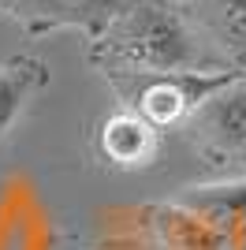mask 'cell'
Returning a JSON list of instances; mask_svg holds the SVG:
<instances>
[{
  "mask_svg": "<svg viewBox=\"0 0 246 250\" xmlns=\"http://www.w3.org/2000/svg\"><path fill=\"white\" fill-rule=\"evenodd\" d=\"M97 60L127 71H183L194 60V38L168 4L142 0L112 15V22L101 30Z\"/></svg>",
  "mask_w": 246,
  "mask_h": 250,
  "instance_id": "6da1fadb",
  "label": "cell"
},
{
  "mask_svg": "<svg viewBox=\"0 0 246 250\" xmlns=\"http://www.w3.org/2000/svg\"><path fill=\"white\" fill-rule=\"evenodd\" d=\"M239 79L235 71H127L120 83L134 101V116H142L149 127H175L190 120L198 104L220 86Z\"/></svg>",
  "mask_w": 246,
  "mask_h": 250,
  "instance_id": "7a4b0ae2",
  "label": "cell"
},
{
  "mask_svg": "<svg viewBox=\"0 0 246 250\" xmlns=\"http://www.w3.org/2000/svg\"><path fill=\"white\" fill-rule=\"evenodd\" d=\"M190 135L213 161L246 157V83L231 79L190 112Z\"/></svg>",
  "mask_w": 246,
  "mask_h": 250,
  "instance_id": "3957f363",
  "label": "cell"
},
{
  "mask_svg": "<svg viewBox=\"0 0 246 250\" xmlns=\"http://www.w3.org/2000/svg\"><path fill=\"white\" fill-rule=\"evenodd\" d=\"M15 11L34 34L52 26H82L90 34H101L116 15V0H22Z\"/></svg>",
  "mask_w": 246,
  "mask_h": 250,
  "instance_id": "277c9868",
  "label": "cell"
},
{
  "mask_svg": "<svg viewBox=\"0 0 246 250\" xmlns=\"http://www.w3.org/2000/svg\"><path fill=\"white\" fill-rule=\"evenodd\" d=\"M101 153L120 168H142L157 153V127L134 112H116L101 127Z\"/></svg>",
  "mask_w": 246,
  "mask_h": 250,
  "instance_id": "5b68a950",
  "label": "cell"
},
{
  "mask_svg": "<svg viewBox=\"0 0 246 250\" xmlns=\"http://www.w3.org/2000/svg\"><path fill=\"white\" fill-rule=\"evenodd\" d=\"M45 83H49V71H45L41 60L19 56V60H11V63L0 67V138L11 131V124L19 120L26 101H30Z\"/></svg>",
  "mask_w": 246,
  "mask_h": 250,
  "instance_id": "8992f818",
  "label": "cell"
},
{
  "mask_svg": "<svg viewBox=\"0 0 246 250\" xmlns=\"http://www.w3.org/2000/svg\"><path fill=\"white\" fill-rule=\"evenodd\" d=\"M198 19L224 52L246 60V0H202Z\"/></svg>",
  "mask_w": 246,
  "mask_h": 250,
  "instance_id": "52a82bcc",
  "label": "cell"
},
{
  "mask_svg": "<svg viewBox=\"0 0 246 250\" xmlns=\"http://www.w3.org/2000/svg\"><path fill=\"white\" fill-rule=\"evenodd\" d=\"M179 206L190 209L198 224H235L246 217V187L224 183V187H194L179 198Z\"/></svg>",
  "mask_w": 246,
  "mask_h": 250,
  "instance_id": "ba28073f",
  "label": "cell"
},
{
  "mask_svg": "<svg viewBox=\"0 0 246 250\" xmlns=\"http://www.w3.org/2000/svg\"><path fill=\"white\" fill-rule=\"evenodd\" d=\"M22 0H0V8H19Z\"/></svg>",
  "mask_w": 246,
  "mask_h": 250,
  "instance_id": "9c48e42d",
  "label": "cell"
}]
</instances>
